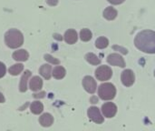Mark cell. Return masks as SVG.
I'll return each mask as SVG.
<instances>
[{
    "label": "cell",
    "mask_w": 155,
    "mask_h": 131,
    "mask_svg": "<svg viewBox=\"0 0 155 131\" xmlns=\"http://www.w3.org/2000/svg\"><path fill=\"white\" fill-rule=\"evenodd\" d=\"M45 59L47 62H49L50 64H53V65H59L60 64V61L57 58H54V57H52L51 55H48V54L45 55Z\"/></svg>",
    "instance_id": "obj_23"
},
{
    "label": "cell",
    "mask_w": 155,
    "mask_h": 131,
    "mask_svg": "<svg viewBox=\"0 0 155 131\" xmlns=\"http://www.w3.org/2000/svg\"><path fill=\"white\" fill-rule=\"evenodd\" d=\"M114 49H117V50H121L120 52H122V53H123V54H124V55H126V54L128 53V50H127V49H125V48H124V47H121L114 46Z\"/></svg>",
    "instance_id": "obj_26"
},
{
    "label": "cell",
    "mask_w": 155,
    "mask_h": 131,
    "mask_svg": "<svg viewBox=\"0 0 155 131\" xmlns=\"http://www.w3.org/2000/svg\"><path fill=\"white\" fill-rule=\"evenodd\" d=\"M90 101H91V103L95 104V103H97V102H98V98H97V97H93V98L90 99Z\"/></svg>",
    "instance_id": "obj_29"
},
{
    "label": "cell",
    "mask_w": 155,
    "mask_h": 131,
    "mask_svg": "<svg viewBox=\"0 0 155 131\" xmlns=\"http://www.w3.org/2000/svg\"><path fill=\"white\" fill-rule=\"evenodd\" d=\"M23 70H24V65L23 64H15V65L9 67L8 72L12 76H18Z\"/></svg>",
    "instance_id": "obj_20"
},
{
    "label": "cell",
    "mask_w": 155,
    "mask_h": 131,
    "mask_svg": "<svg viewBox=\"0 0 155 131\" xmlns=\"http://www.w3.org/2000/svg\"><path fill=\"white\" fill-rule=\"evenodd\" d=\"M108 46H109V40L104 36H101V37L97 38L95 41V47L99 49L106 48Z\"/></svg>",
    "instance_id": "obj_21"
},
{
    "label": "cell",
    "mask_w": 155,
    "mask_h": 131,
    "mask_svg": "<svg viewBox=\"0 0 155 131\" xmlns=\"http://www.w3.org/2000/svg\"><path fill=\"white\" fill-rule=\"evenodd\" d=\"M85 59L88 63H90L91 65H94V66H97V65H100L101 63V59L96 56L94 55V53H88L85 55Z\"/></svg>",
    "instance_id": "obj_19"
},
{
    "label": "cell",
    "mask_w": 155,
    "mask_h": 131,
    "mask_svg": "<svg viewBox=\"0 0 155 131\" xmlns=\"http://www.w3.org/2000/svg\"><path fill=\"white\" fill-rule=\"evenodd\" d=\"M113 76V70L108 66H100L95 70V77L100 81L109 80Z\"/></svg>",
    "instance_id": "obj_4"
},
{
    "label": "cell",
    "mask_w": 155,
    "mask_h": 131,
    "mask_svg": "<svg viewBox=\"0 0 155 131\" xmlns=\"http://www.w3.org/2000/svg\"><path fill=\"white\" fill-rule=\"evenodd\" d=\"M5 43L10 48H18L24 43L23 34L17 29H10L5 35Z\"/></svg>",
    "instance_id": "obj_2"
},
{
    "label": "cell",
    "mask_w": 155,
    "mask_h": 131,
    "mask_svg": "<svg viewBox=\"0 0 155 131\" xmlns=\"http://www.w3.org/2000/svg\"><path fill=\"white\" fill-rule=\"evenodd\" d=\"M107 62L108 64L115 67H125V61L124 57L119 55V54H111L107 57Z\"/></svg>",
    "instance_id": "obj_9"
},
{
    "label": "cell",
    "mask_w": 155,
    "mask_h": 131,
    "mask_svg": "<svg viewBox=\"0 0 155 131\" xmlns=\"http://www.w3.org/2000/svg\"><path fill=\"white\" fill-rule=\"evenodd\" d=\"M45 91H42V92H40V93H37V94H34L33 95V97L35 98H45Z\"/></svg>",
    "instance_id": "obj_25"
},
{
    "label": "cell",
    "mask_w": 155,
    "mask_h": 131,
    "mask_svg": "<svg viewBox=\"0 0 155 131\" xmlns=\"http://www.w3.org/2000/svg\"><path fill=\"white\" fill-rule=\"evenodd\" d=\"M98 95L103 100H112L116 96V88L112 83H104L98 88Z\"/></svg>",
    "instance_id": "obj_3"
},
{
    "label": "cell",
    "mask_w": 155,
    "mask_h": 131,
    "mask_svg": "<svg viewBox=\"0 0 155 131\" xmlns=\"http://www.w3.org/2000/svg\"><path fill=\"white\" fill-rule=\"evenodd\" d=\"M5 102V97L2 93H0V103H4Z\"/></svg>",
    "instance_id": "obj_30"
},
{
    "label": "cell",
    "mask_w": 155,
    "mask_h": 131,
    "mask_svg": "<svg viewBox=\"0 0 155 131\" xmlns=\"http://www.w3.org/2000/svg\"><path fill=\"white\" fill-rule=\"evenodd\" d=\"M6 73V67L5 65L2 62H0V78H2Z\"/></svg>",
    "instance_id": "obj_24"
},
{
    "label": "cell",
    "mask_w": 155,
    "mask_h": 131,
    "mask_svg": "<svg viewBox=\"0 0 155 131\" xmlns=\"http://www.w3.org/2000/svg\"><path fill=\"white\" fill-rule=\"evenodd\" d=\"M64 41L67 43V44H70V45H73L74 44L77 39H78V36H77V33L74 29H68L65 33H64Z\"/></svg>",
    "instance_id": "obj_13"
},
{
    "label": "cell",
    "mask_w": 155,
    "mask_h": 131,
    "mask_svg": "<svg viewBox=\"0 0 155 131\" xmlns=\"http://www.w3.org/2000/svg\"><path fill=\"white\" fill-rule=\"evenodd\" d=\"M32 73L29 70H25L23 76L21 77L20 83H19V91L20 92H25L27 90V82L29 78L31 77Z\"/></svg>",
    "instance_id": "obj_11"
},
{
    "label": "cell",
    "mask_w": 155,
    "mask_h": 131,
    "mask_svg": "<svg viewBox=\"0 0 155 131\" xmlns=\"http://www.w3.org/2000/svg\"><path fill=\"white\" fill-rule=\"evenodd\" d=\"M135 47L148 54H155V32L153 30H143L137 34L134 39Z\"/></svg>",
    "instance_id": "obj_1"
},
{
    "label": "cell",
    "mask_w": 155,
    "mask_h": 131,
    "mask_svg": "<svg viewBox=\"0 0 155 131\" xmlns=\"http://www.w3.org/2000/svg\"><path fill=\"white\" fill-rule=\"evenodd\" d=\"M118 15V12L116 9H114L112 6H108L104 11V17L107 20H114L116 18Z\"/></svg>",
    "instance_id": "obj_16"
},
{
    "label": "cell",
    "mask_w": 155,
    "mask_h": 131,
    "mask_svg": "<svg viewBox=\"0 0 155 131\" xmlns=\"http://www.w3.org/2000/svg\"><path fill=\"white\" fill-rule=\"evenodd\" d=\"M92 36H93L92 32L87 28H84L80 31V38L84 42H87V41L91 40Z\"/></svg>",
    "instance_id": "obj_22"
},
{
    "label": "cell",
    "mask_w": 155,
    "mask_h": 131,
    "mask_svg": "<svg viewBox=\"0 0 155 131\" xmlns=\"http://www.w3.org/2000/svg\"><path fill=\"white\" fill-rule=\"evenodd\" d=\"M46 3L51 6H55L58 4V0H46Z\"/></svg>",
    "instance_id": "obj_28"
},
{
    "label": "cell",
    "mask_w": 155,
    "mask_h": 131,
    "mask_svg": "<svg viewBox=\"0 0 155 131\" xmlns=\"http://www.w3.org/2000/svg\"><path fill=\"white\" fill-rule=\"evenodd\" d=\"M39 73L45 79H50L52 77V67L49 64H45L40 67Z\"/></svg>",
    "instance_id": "obj_15"
},
{
    "label": "cell",
    "mask_w": 155,
    "mask_h": 131,
    "mask_svg": "<svg viewBox=\"0 0 155 131\" xmlns=\"http://www.w3.org/2000/svg\"><path fill=\"white\" fill-rule=\"evenodd\" d=\"M87 115H88V118L93 122H94L96 124H102L104 121V119L102 116L101 111H100V109L97 107H91V108H89L88 111H87Z\"/></svg>",
    "instance_id": "obj_5"
},
{
    "label": "cell",
    "mask_w": 155,
    "mask_h": 131,
    "mask_svg": "<svg viewBox=\"0 0 155 131\" xmlns=\"http://www.w3.org/2000/svg\"><path fill=\"white\" fill-rule=\"evenodd\" d=\"M102 112H103L104 116L107 119L114 118L117 113V107L113 102L104 103L102 106Z\"/></svg>",
    "instance_id": "obj_6"
},
{
    "label": "cell",
    "mask_w": 155,
    "mask_h": 131,
    "mask_svg": "<svg viewBox=\"0 0 155 131\" xmlns=\"http://www.w3.org/2000/svg\"><path fill=\"white\" fill-rule=\"evenodd\" d=\"M39 123H40L41 126H43L45 128L51 127L53 125V123H54V118H53V116L51 114L45 113L39 118Z\"/></svg>",
    "instance_id": "obj_14"
},
{
    "label": "cell",
    "mask_w": 155,
    "mask_h": 131,
    "mask_svg": "<svg viewBox=\"0 0 155 131\" xmlns=\"http://www.w3.org/2000/svg\"><path fill=\"white\" fill-rule=\"evenodd\" d=\"M121 80L125 87H131L134 85L135 81V76L133 70L131 69H125L123 71L121 76Z\"/></svg>",
    "instance_id": "obj_7"
},
{
    "label": "cell",
    "mask_w": 155,
    "mask_h": 131,
    "mask_svg": "<svg viewBox=\"0 0 155 131\" xmlns=\"http://www.w3.org/2000/svg\"><path fill=\"white\" fill-rule=\"evenodd\" d=\"M13 58L15 61L18 62H25L28 59L29 57V54L25 49H18L16 51H15L12 55Z\"/></svg>",
    "instance_id": "obj_10"
},
{
    "label": "cell",
    "mask_w": 155,
    "mask_h": 131,
    "mask_svg": "<svg viewBox=\"0 0 155 131\" xmlns=\"http://www.w3.org/2000/svg\"><path fill=\"white\" fill-rule=\"evenodd\" d=\"M83 87L85 89V91H87L90 94H94L96 91L97 84L94 78H92L91 76H86L83 79Z\"/></svg>",
    "instance_id": "obj_8"
},
{
    "label": "cell",
    "mask_w": 155,
    "mask_h": 131,
    "mask_svg": "<svg viewBox=\"0 0 155 131\" xmlns=\"http://www.w3.org/2000/svg\"><path fill=\"white\" fill-rule=\"evenodd\" d=\"M65 74H66V70L64 69V67H63L61 66H56L52 72V75L55 79L64 78L65 77Z\"/></svg>",
    "instance_id": "obj_17"
},
{
    "label": "cell",
    "mask_w": 155,
    "mask_h": 131,
    "mask_svg": "<svg viewBox=\"0 0 155 131\" xmlns=\"http://www.w3.org/2000/svg\"><path fill=\"white\" fill-rule=\"evenodd\" d=\"M60 36L59 35H54V38L55 39H59V40H62V37H59Z\"/></svg>",
    "instance_id": "obj_31"
},
{
    "label": "cell",
    "mask_w": 155,
    "mask_h": 131,
    "mask_svg": "<svg viewBox=\"0 0 155 131\" xmlns=\"http://www.w3.org/2000/svg\"><path fill=\"white\" fill-rule=\"evenodd\" d=\"M109 3H111L112 5H120L123 4L125 0H107Z\"/></svg>",
    "instance_id": "obj_27"
},
{
    "label": "cell",
    "mask_w": 155,
    "mask_h": 131,
    "mask_svg": "<svg viewBox=\"0 0 155 131\" xmlns=\"http://www.w3.org/2000/svg\"><path fill=\"white\" fill-rule=\"evenodd\" d=\"M154 76H155V71H154Z\"/></svg>",
    "instance_id": "obj_32"
},
{
    "label": "cell",
    "mask_w": 155,
    "mask_h": 131,
    "mask_svg": "<svg viewBox=\"0 0 155 131\" xmlns=\"http://www.w3.org/2000/svg\"><path fill=\"white\" fill-rule=\"evenodd\" d=\"M30 110L35 115H39L44 110V106L40 101H35L30 106Z\"/></svg>",
    "instance_id": "obj_18"
},
{
    "label": "cell",
    "mask_w": 155,
    "mask_h": 131,
    "mask_svg": "<svg viewBox=\"0 0 155 131\" xmlns=\"http://www.w3.org/2000/svg\"><path fill=\"white\" fill-rule=\"evenodd\" d=\"M43 87V80L40 77H34L31 78L30 82H29V88L32 91H39Z\"/></svg>",
    "instance_id": "obj_12"
}]
</instances>
